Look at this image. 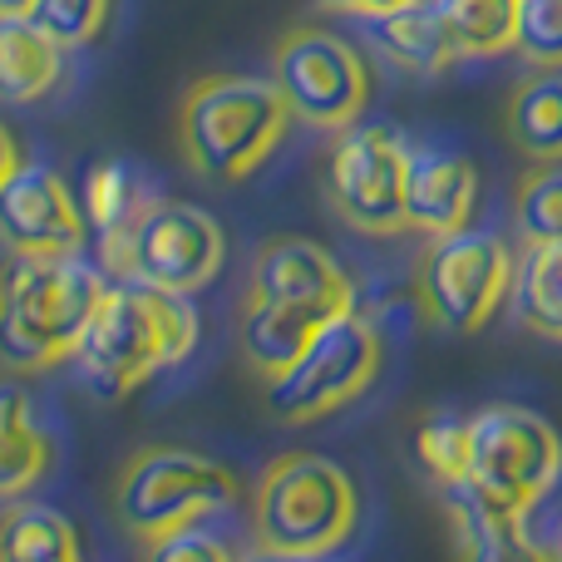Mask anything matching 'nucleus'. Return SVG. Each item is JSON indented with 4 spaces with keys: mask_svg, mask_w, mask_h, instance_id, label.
<instances>
[{
    "mask_svg": "<svg viewBox=\"0 0 562 562\" xmlns=\"http://www.w3.org/2000/svg\"><path fill=\"white\" fill-rule=\"evenodd\" d=\"M109 277L85 252H15L0 267V366L35 375L75 356Z\"/></svg>",
    "mask_w": 562,
    "mask_h": 562,
    "instance_id": "1",
    "label": "nucleus"
},
{
    "mask_svg": "<svg viewBox=\"0 0 562 562\" xmlns=\"http://www.w3.org/2000/svg\"><path fill=\"white\" fill-rule=\"evenodd\" d=\"M193 346L198 311L188 306V296H168L138 281H109L94 321L75 346V360L99 400H124L158 370L188 360Z\"/></svg>",
    "mask_w": 562,
    "mask_h": 562,
    "instance_id": "2",
    "label": "nucleus"
},
{
    "mask_svg": "<svg viewBox=\"0 0 562 562\" xmlns=\"http://www.w3.org/2000/svg\"><path fill=\"white\" fill-rule=\"evenodd\" d=\"M291 109L262 75H203L178 104V148L207 183L252 178L286 138Z\"/></svg>",
    "mask_w": 562,
    "mask_h": 562,
    "instance_id": "3",
    "label": "nucleus"
},
{
    "mask_svg": "<svg viewBox=\"0 0 562 562\" xmlns=\"http://www.w3.org/2000/svg\"><path fill=\"white\" fill-rule=\"evenodd\" d=\"M360 524L356 479L326 454L291 449L262 469L252 488V538L257 553L281 558H330L350 543Z\"/></svg>",
    "mask_w": 562,
    "mask_h": 562,
    "instance_id": "4",
    "label": "nucleus"
},
{
    "mask_svg": "<svg viewBox=\"0 0 562 562\" xmlns=\"http://www.w3.org/2000/svg\"><path fill=\"white\" fill-rule=\"evenodd\" d=\"M114 518L128 538L178 533L203 524L207 514H223L243 498V479L213 454H198L183 445H144L124 459L114 479Z\"/></svg>",
    "mask_w": 562,
    "mask_h": 562,
    "instance_id": "5",
    "label": "nucleus"
},
{
    "mask_svg": "<svg viewBox=\"0 0 562 562\" xmlns=\"http://www.w3.org/2000/svg\"><path fill=\"white\" fill-rule=\"evenodd\" d=\"M562 479V439L528 405H484L469 415V479L474 498L508 514H533ZM459 488V484H454Z\"/></svg>",
    "mask_w": 562,
    "mask_h": 562,
    "instance_id": "6",
    "label": "nucleus"
},
{
    "mask_svg": "<svg viewBox=\"0 0 562 562\" xmlns=\"http://www.w3.org/2000/svg\"><path fill=\"white\" fill-rule=\"evenodd\" d=\"M380 366H385L380 330L360 311H340L277 380H267V415L281 425H316V419L356 405L375 385Z\"/></svg>",
    "mask_w": 562,
    "mask_h": 562,
    "instance_id": "7",
    "label": "nucleus"
},
{
    "mask_svg": "<svg viewBox=\"0 0 562 562\" xmlns=\"http://www.w3.org/2000/svg\"><path fill=\"white\" fill-rule=\"evenodd\" d=\"M272 85L291 119L340 134L370 104V65L346 35L326 25H291L272 45Z\"/></svg>",
    "mask_w": 562,
    "mask_h": 562,
    "instance_id": "8",
    "label": "nucleus"
},
{
    "mask_svg": "<svg viewBox=\"0 0 562 562\" xmlns=\"http://www.w3.org/2000/svg\"><path fill=\"white\" fill-rule=\"evenodd\" d=\"M514 286V252L498 233L459 227V233L429 237L419 257V306L439 330L474 336L498 316Z\"/></svg>",
    "mask_w": 562,
    "mask_h": 562,
    "instance_id": "9",
    "label": "nucleus"
},
{
    "mask_svg": "<svg viewBox=\"0 0 562 562\" xmlns=\"http://www.w3.org/2000/svg\"><path fill=\"white\" fill-rule=\"evenodd\" d=\"M227 237L217 217L183 198H148L144 213L128 227V281L193 296L223 272Z\"/></svg>",
    "mask_w": 562,
    "mask_h": 562,
    "instance_id": "10",
    "label": "nucleus"
},
{
    "mask_svg": "<svg viewBox=\"0 0 562 562\" xmlns=\"http://www.w3.org/2000/svg\"><path fill=\"white\" fill-rule=\"evenodd\" d=\"M405 173L409 148L380 124H350L330 144L326 198L346 227L366 237H395L405 227Z\"/></svg>",
    "mask_w": 562,
    "mask_h": 562,
    "instance_id": "11",
    "label": "nucleus"
},
{
    "mask_svg": "<svg viewBox=\"0 0 562 562\" xmlns=\"http://www.w3.org/2000/svg\"><path fill=\"white\" fill-rule=\"evenodd\" d=\"M0 243L10 252H85V213L55 168L20 164L0 183Z\"/></svg>",
    "mask_w": 562,
    "mask_h": 562,
    "instance_id": "12",
    "label": "nucleus"
},
{
    "mask_svg": "<svg viewBox=\"0 0 562 562\" xmlns=\"http://www.w3.org/2000/svg\"><path fill=\"white\" fill-rule=\"evenodd\" d=\"M247 291L277 296V301H316V306L356 311V286H350L346 267H340L321 243L296 237V233L267 237V243L257 247Z\"/></svg>",
    "mask_w": 562,
    "mask_h": 562,
    "instance_id": "13",
    "label": "nucleus"
},
{
    "mask_svg": "<svg viewBox=\"0 0 562 562\" xmlns=\"http://www.w3.org/2000/svg\"><path fill=\"white\" fill-rule=\"evenodd\" d=\"M479 203V173L454 148H409L405 173V227L425 237H445L469 227Z\"/></svg>",
    "mask_w": 562,
    "mask_h": 562,
    "instance_id": "14",
    "label": "nucleus"
},
{
    "mask_svg": "<svg viewBox=\"0 0 562 562\" xmlns=\"http://www.w3.org/2000/svg\"><path fill=\"white\" fill-rule=\"evenodd\" d=\"M336 306H316V301H277L247 291L243 311H237V350L252 366V375L277 380L301 350L316 340L326 321H336Z\"/></svg>",
    "mask_w": 562,
    "mask_h": 562,
    "instance_id": "15",
    "label": "nucleus"
},
{
    "mask_svg": "<svg viewBox=\"0 0 562 562\" xmlns=\"http://www.w3.org/2000/svg\"><path fill=\"white\" fill-rule=\"evenodd\" d=\"M449 518H454L459 562H553V548H543L528 533V514H508L484 498H474L464 484L445 488Z\"/></svg>",
    "mask_w": 562,
    "mask_h": 562,
    "instance_id": "16",
    "label": "nucleus"
},
{
    "mask_svg": "<svg viewBox=\"0 0 562 562\" xmlns=\"http://www.w3.org/2000/svg\"><path fill=\"white\" fill-rule=\"evenodd\" d=\"M366 25H370L375 49L385 59H395L405 75L439 79L445 69L459 65L454 45H449V35H445V20L435 15V5H429V0H409V5L366 20Z\"/></svg>",
    "mask_w": 562,
    "mask_h": 562,
    "instance_id": "17",
    "label": "nucleus"
},
{
    "mask_svg": "<svg viewBox=\"0 0 562 562\" xmlns=\"http://www.w3.org/2000/svg\"><path fill=\"white\" fill-rule=\"evenodd\" d=\"M49 464H55V445L30 415V395L15 380H0V504L30 494L49 474Z\"/></svg>",
    "mask_w": 562,
    "mask_h": 562,
    "instance_id": "18",
    "label": "nucleus"
},
{
    "mask_svg": "<svg viewBox=\"0 0 562 562\" xmlns=\"http://www.w3.org/2000/svg\"><path fill=\"white\" fill-rule=\"evenodd\" d=\"M504 134L538 168L562 164V69H533L504 104Z\"/></svg>",
    "mask_w": 562,
    "mask_h": 562,
    "instance_id": "19",
    "label": "nucleus"
},
{
    "mask_svg": "<svg viewBox=\"0 0 562 562\" xmlns=\"http://www.w3.org/2000/svg\"><path fill=\"white\" fill-rule=\"evenodd\" d=\"M59 69H65V49L30 15L0 10V99L35 104L59 85Z\"/></svg>",
    "mask_w": 562,
    "mask_h": 562,
    "instance_id": "20",
    "label": "nucleus"
},
{
    "mask_svg": "<svg viewBox=\"0 0 562 562\" xmlns=\"http://www.w3.org/2000/svg\"><path fill=\"white\" fill-rule=\"evenodd\" d=\"M508 301L533 336L562 346V243H528V252L514 262Z\"/></svg>",
    "mask_w": 562,
    "mask_h": 562,
    "instance_id": "21",
    "label": "nucleus"
},
{
    "mask_svg": "<svg viewBox=\"0 0 562 562\" xmlns=\"http://www.w3.org/2000/svg\"><path fill=\"white\" fill-rule=\"evenodd\" d=\"M79 533L49 504H15L0 514V562H79Z\"/></svg>",
    "mask_w": 562,
    "mask_h": 562,
    "instance_id": "22",
    "label": "nucleus"
},
{
    "mask_svg": "<svg viewBox=\"0 0 562 562\" xmlns=\"http://www.w3.org/2000/svg\"><path fill=\"white\" fill-rule=\"evenodd\" d=\"M459 59H494L518 40V0H429Z\"/></svg>",
    "mask_w": 562,
    "mask_h": 562,
    "instance_id": "23",
    "label": "nucleus"
},
{
    "mask_svg": "<svg viewBox=\"0 0 562 562\" xmlns=\"http://www.w3.org/2000/svg\"><path fill=\"white\" fill-rule=\"evenodd\" d=\"M415 459L439 488L469 479V415H429L415 429Z\"/></svg>",
    "mask_w": 562,
    "mask_h": 562,
    "instance_id": "24",
    "label": "nucleus"
},
{
    "mask_svg": "<svg viewBox=\"0 0 562 562\" xmlns=\"http://www.w3.org/2000/svg\"><path fill=\"white\" fill-rule=\"evenodd\" d=\"M514 223L524 243H562V168H533L514 188Z\"/></svg>",
    "mask_w": 562,
    "mask_h": 562,
    "instance_id": "25",
    "label": "nucleus"
},
{
    "mask_svg": "<svg viewBox=\"0 0 562 562\" xmlns=\"http://www.w3.org/2000/svg\"><path fill=\"white\" fill-rule=\"evenodd\" d=\"M109 10H114V0H35L25 15L35 20L59 49H79L104 35Z\"/></svg>",
    "mask_w": 562,
    "mask_h": 562,
    "instance_id": "26",
    "label": "nucleus"
},
{
    "mask_svg": "<svg viewBox=\"0 0 562 562\" xmlns=\"http://www.w3.org/2000/svg\"><path fill=\"white\" fill-rule=\"evenodd\" d=\"M514 49L533 69H562V0H518Z\"/></svg>",
    "mask_w": 562,
    "mask_h": 562,
    "instance_id": "27",
    "label": "nucleus"
},
{
    "mask_svg": "<svg viewBox=\"0 0 562 562\" xmlns=\"http://www.w3.org/2000/svg\"><path fill=\"white\" fill-rule=\"evenodd\" d=\"M144 562H237L233 548L223 538L203 533V528H178V533H164V538H148L144 543Z\"/></svg>",
    "mask_w": 562,
    "mask_h": 562,
    "instance_id": "28",
    "label": "nucleus"
},
{
    "mask_svg": "<svg viewBox=\"0 0 562 562\" xmlns=\"http://www.w3.org/2000/svg\"><path fill=\"white\" fill-rule=\"evenodd\" d=\"M321 10H336V15H356V20H375L385 15V10H400L409 5V0H316Z\"/></svg>",
    "mask_w": 562,
    "mask_h": 562,
    "instance_id": "29",
    "label": "nucleus"
},
{
    "mask_svg": "<svg viewBox=\"0 0 562 562\" xmlns=\"http://www.w3.org/2000/svg\"><path fill=\"white\" fill-rule=\"evenodd\" d=\"M20 164H25V158H20V144H15V134L5 128V119H0V183H5Z\"/></svg>",
    "mask_w": 562,
    "mask_h": 562,
    "instance_id": "30",
    "label": "nucleus"
},
{
    "mask_svg": "<svg viewBox=\"0 0 562 562\" xmlns=\"http://www.w3.org/2000/svg\"><path fill=\"white\" fill-rule=\"evenodd\" d=\"M30 5H35V0H0V10H5V15H25Z\"/></svg>",
    "mask_w": 562,
    "mask_h": 562,
    "instance_id": "31",
    "label": "nucleus"
},
{
    "mask_svg": "<svg viewBox=\"0 0 562 562\" xmlns=\"http://www.w3.org/2000/svg\"><path fill=\"white\" fill-rule=\"evenodd\" d=\"M252 562H326V558H281V553H257Z\"/></svg>",
    "mask_w": 562,
    "mask_h": 562,
    "instance_id": "32",
    "label": "nucleus"
},
{
    "mask_svg": "<svg viewBox=\"0 0 562 562\" xmlns=\"http://www.w3.org/2000/svg\"><path fill=\"white\" fill-rule=\"evenodd\" d=\"M553 562H562V528H558V538H553Z\"/></svg>",
    "mask_w": 562,
    "mask_h": 562,
    "instance_id": "33",
    "label": "nucleus"
},
{
    "mask_svg": "<svg viewBox=\"0 0 562 562\" xmlns=\"http://www.w3.org/2000/svg\"><path fill=\"white\" fill-rule=\"evenodd\" d=\"M79 562H85V558H79Z\"/></svg>",
    "mask_w": 562,
    "mask_h": 562,
    "instance_id": "34",
    "label": "nucleus"
}]
</instances>
